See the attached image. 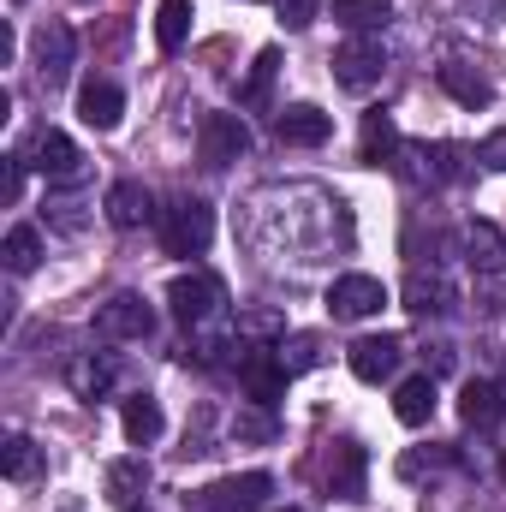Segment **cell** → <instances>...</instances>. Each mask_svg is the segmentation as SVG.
I'll return each instance as SVG.
<instances>
[{"mask_svg":"<svg viewBox=\"0 0 506 512\" xmlns=\"http://www.w3.org/2000/svg\"><path fill=\"white\" fill-rule=\"evenodd\" d=\"M215 239V209L203 197H173L161 209V251L167 256H203Z\"/></svg>","mask_w":506,"mask_h":512,"instance_id":"6da1fadb","label":"cell"},{"mask_svg":"<svg viewBox=\"0 0 506 512\" xmlns=\"http://www.w3.org/2000/svg\"><path fill=\"white\" fill-rule=\"evenodd\" d=\"M167 304H173V316H179L191 334H203V328H215V322L227 316V286H221L215 274H179V280L167 286Z\"/></svg>","mask_w":506,"mask_h":512,"instance_id":"7a4b0ae2","label":"cell"},{"mask_svg":"<svg viewBox=\"0 0 506 512\" xmlns=\"http://www.w3.org/2000/svg\"><path fill=\"white\" fill-rule=\"evenodd\" d=\"M393 167L411 185H459L465 179V149L459 143H399Z\"/></svg>","mask_w":506,"mask_h":512,"instance_id":"3957f363","label":"cell"},{"mask_svg":"<svg viewBox=\"0 0 506 512\" xmlns=\"http://www.w3.org/2000/svg\"><path fill=\"white\" fill-rule=\"evenodd\" d=\"M268 495H274V477L268 471H239V477H221V483L197 489L191 507L197 512H262Z\"/></svg>","mask_w":506,"mask_h":512,"instance_id":"277c9868","label":"cell"},{"mask_svg":"<svg viewBox=\"0 0 506 512\" xmlns=\"http://www.w3.org/2000/svg\"><path fill=\"white\" fill-rule=\"evenodd\" d=\"M286 364H280V352L274 346H239V387H245V399L251 405H280L286 399Z\"/></svg>","mask_w":506,"mask_h":512,"instance_id":"5b68a950","label":"cell"},{"mask_svg":"<svg viewBox=\"0 0 506 512\" xmlns=\"http://www.w3.org/2000/svg\"><path fill=\"white\" fill-rule=\"evenodd\" d=\"M30 60H36V84H42V90H60V84L72 78V60H78V36H72L60 18H48V24L30 36Z\"/></svg>","mask_w":506,"mask_h":512,"instance_id":"8992f818","label":"cell"},{"mask_svg":"<svg viewBox=\"0 0 506 512\" xmlns=\"http://www.w3.org/2000/svg\"><path fill=\"white\" fill-rule=\"evenodd\" d=\"M24 167H36V173L54 179V185H78V179H84V149H78L66 131H36L30 149H24Z\"/></svg>","mask_w":506,"mask_h":512,"instance_id":"52a82bcc","label":"cell"},{"mask_svg":"<svg viewBox=\"0 0 506 512\" xmlns=\"http://www.w3.org/2000/svg\"><path fill=\"white\" fill-rule=\"evenodd\" d=\"M239 155H251V126L239 114H203V126H197V161L203 167H233Z\"/></svg>","mask_w":506,"mask_h":512,"instance_id":"ba28073f","label":"cell"},{"mask_svg":"<svg viewBox=\"0 0 506 512\" xmlns=\"http://www.w3.org/2000/svg\"><path fill=\"white\" fill-rule=\"evenodd\" d=\"M381 72H387V54H381V42H370V36H352V42L334 48V84L340 90L364 96V90L381 84Z\"/></svg>","mask_w":506,"mask_h":512,"instance_id":"9c48e42d","label":"cell"},{"mask_svg":"<svg viewBox=\"0 0 506 512\" xmlns=\"http://www.w3.org/2000/svg\"><path fill=\"white\" fill-rule=\"evenodd\" d=\"M96 334H102V340H149V334H155V310H149V298H137V292H114V298L96 310Z\"/></svg>","mask_w":506,"mask_h":512,"instance_id":"30bf717a","label":"cell"},{"mask_svg":"<svg viewBox=\"0 0 506 512\" xmlns=\"http://www.w3.org/2000/svg\"><path fill=\"white\" fill-rule=\"evenodd\" d=\"M381 304H387V286L376 274H340L328 286V316L334 322H364V316H376Z\"/></svg>","mask_w":506,"mask_h":512,"instance_id":"8fae6325","label":"cell"},{"mask_svg":"<svg viewBox=\"0 0 506 512\" xmlns=\"http://www.w3.org/2000/svg\"><path fill=\"white\" fill-rule=\"evenodd\" d=\"M322 471H328V495L334 501H364V489H370V453L358 441H334Z\"/></svg>","mask_w":506,"mask_h":512,"instance_id":"7c38bea8","label":"cell"},{"mask_svg":"<svg viewBox=\"0 0 506 512\" xmlns=\"http://www.w3.org/2000/svg\"><path fill=\"white\" fill-rule=\"evenodd\" d=\"M453 304H459V292H453V280L441 274V268H411L405 274V310L411 316H453Z\"/></svg>","mask_w":506,"mask_h":512,"instance_id":"4fadbf2b","label":"cell"},{"mask_svg":"<svg viewBox=\"0 0 506 512\" xmlns=\"http://www.w3.org/2000/svg\"><path fill=\"white\" fill-rule=\"evenodd\" d=\"M399 358H405V340H399V334H364V340L346 352V364H352L358 382H387V376L399 370Z\"/></svg>","mask_w":506,"mask_h":512,"instance_id":"5bb4252c","label":"cell"},{"mask_svg":"<svg viewBox=\"0 0 506 512\" xmlns=\"http://www.w3.org/2000/svg\"><path fill=\"white\" fill-rule=\"evenodd\" d=\"M274 137H280V143H292V149H322V143L334 137V120H328L316 102H292V108H280Z\"/></svg>","mask_w":506,"mask_h":512,"instance_id":"9a60e30c","label":"cell"},{"mask_svg":"<svg viewBox=\"0 0 506 512\" xmlns=\"http://www.w3.org/2000/svg\"><path fill=\"white\" fill-rule=\"evenodd\" d=\"M78 114H84V126L114 131L126 120V90H120L114 78H90V84L78 90Z\"/></svg>","mask_w":506,"mask_h":512,"instance_id":"2e32d148","label":"cell"},{"mask_svg":"<svg viewBox=\"0 0 506 512\" xmlns=\"http://www.w3.org/2000/svg\"><path fill=\"white\" fill-rule=\"evenodd\" d=\"M506 417V387L501 382H465L459 393V423L465 429H495Z\"/></svg>","mask_w":506,"mask_h":512,"instance_id":"e0dca14e","label":"cell"},{"mask_svg":"<svg viewBox=\"0 0 506 512\" xmlns=\"http://www.w3.org/2000/svg\"><path fill=\"white\" fill-rule=\"evenodd\" d=\"M108 221L120 227V233H131V227H143V221H155V197H149V185H137V179H120L114 191H108Z\"/></svg>","mask_w":506,"mask_h":512,"instance_id":"ac0fdd59","label":"cell"},{"mask_svg":"<svg viewBox=\"0 0 506 512\" xmlns=\"http://www.w3.org/2000/svg\"><path fill=\"white\" fill-rule=\"evenodd\" d=\"M143 489H149V459H143V453L114 459V465H108V477H102V495H108L114 507H137V501H143Z\"/></svg>","mask_w":506,"mask_h":512,"instance_id":"d6986e66","label":"cell"},{"mask_svg":"<svg viewBox=\"0 0 506 512\" xmlns=\"http://www.w3.org/2000/svg\"><path fill=\"white\" fill-rule=\"evenodd\" d=\"M441 90H447L459 108H489V102H495V84H489L477 66H465V60H447V66H441Z\"/></svg>","mask_w":506,"mask_h":512,"instance_id":"ffe728a7","label":"cell"},{"mask_svg":"<svg viewBox=\"0 0 506 512\" xmlns=\"http://www.w3.org/2000/svg\"><path fill=\"white\" fill-rule=\"evenodd\" d=\"M465 262L477 274H506V239L495 221H471L465 227Z\"/></svg>","mask_w":506,"mask_h":512,"instance_id":"44dd1931","label":"cell"},{"mask_svg":"<svg viewBox=\"0 0 506 512\" xmlns=\"http://www.w3.org/2000/svg\"><path fill=\"white\" fill-rule=\"evenodd\" d=\"M393 417H399L405 429H423V423L435 417V376H429V370L411 376V382H399V393H393Z\"/></svg>","mask_w":506,"mask_h":512,"instance_id":"7402d4cb","label":"cell"},{"mask_svg":"<svg viewBox=\"0 0 506 512\" xmlns=\"http://www.w3.org/2000/svg\"><path fill=\"white\" fill-rule=\"evenodd\" d=\"M120 429H126L131 447H155V441H161V429H167V417H161V405H155L149 393H131L126 411H120Z\"/></svg>","mask_w":506,"mask_h":512,"instance_id":"603a6c76","label":"cell"},{"mask_svg":"<svg viewBox=\"0 0 506 512\" xmlns=\"http://www.w3.org/2000/svg\"><path fill=\"white\" fill-rule=\"evenodd\" d=\"M66 382H72L78 399H102V393L114 387V358H108V352H84V358L66 364Z\"/></svg>","mask_w":506,"mask_h":512,"instance_id":"cb8c5ba5","label":"cell"},{"mask_svg":"<svg viewBox=\"0 0 506 512\" xmlns=\"http://www.w3.org/2000/svg\"><path fill=\"white\" fill-rule=\"evenodd\" d=\"M0 471H6V483H36V477L48 471V459H42V447H36L30 435H6V447H0Z\"/></svg>","mask_w":506,"mask_h":512,"instance_id":"d4e9b609","label":"cell"},{"mask_svg":"<svg viewBox=\"0 0 506 512\" xmlns=\"http://www.w3.org/2000/svg\"><path fill=\"white\" fill-rule=\"evenodd\" d=\"M233 340H239V346H268V340H286V316H280V310H268V304H251V310H239Z\"/></svg>","mask_w":506,"mask_h":512,"instance_id":"484cf974","label":"cell"},{"mask_svg":"<svg viewBox=\"0 0 506 512\" xmlns=\"http://www.w3.org/2000/svg\"><path fill=\"white\" fill-rule=\"evenodd\" d=\"M191 0H161L155 6V42H161V54H179L185 48V36H191Z\"/></svg>","mask_w":506,"mask_h":512,"instance_id":"4316f807","label":"cell"},{"mask_svg":"<svg viewBox=\"0 0 506 512\" xmlns=\"http://www.w3.org/2000/svg\"><path fill=\"white\" fill-rule=\"evenodd\" d=\"M334 18H340L352 36H370V30H387L393 0H334Z\"/></svg>","mask_w":506,"mask_h":512,"instance_id":"83f0119b","label":"cell"},{"mask_svg":"<svg viewBox=\"0 0 506 512\" xmlns=\"http://www.w3.org/2000/svg\"><path fill=\"white\" fill-rule=\"evenodd\" d=\"M274 72H280V48H262L251 60V78L239 84V108H268V90H274Z\"/></svg>","mask_w":506,"mask_h":512,"instance_id":"f1b7e54d","label":"cell"},{"mask_svg":"<svg viewBox=\"0 0 506 512\" xmlns=\"http://www.w3.org/2000/svg\"><path fill=\"white\" fill-rule=\"evenodd\" d=\"M399 155V131H393V114H364V161L381 167V161H393Z\"/></svg>","mask_w":506,"mask_h":512,"instance_id":"f546056e","label":"cell"},{"mask_svg":"<svg viewBox=\"0 0 506 512\" xmlns=\"http://www.w3.org/2000/svg\"><path fill=\"white\" fill-rule=\"evenodd\" d=\"M0 256H6L12 274H30V268L42 262V233H36V227H12L6 245H0Z\"/></svg>","mask_w":506,"mask_h":512,"instance_id":"4dcf8cb0","label":"cell"},{"mask_svg":"<svg viewBox=\"0 0 506 512\" xmlns=\"http://www.w3.org/2000/svg\"><path fill=\"white\" fill-rule=\"evenodd\" d=\"M274 352H280L286 376H298V370H310V364L322 358V340H316V334H286V340H274Z\"/></svg>","mask_w":506,"mask_h":512,"instance_id":"1f68e13d","label":"cell"},{"mask_svg":"<svg viewBox=\"0 0 506 512\" xmlns=\"http://www.w3.org/2000/svg\"><path fill=\"white\" fill-rule=\"evenodd\" d=\"M441 465H453V453H447V447H429V453H405V459H399V477H405V483H417V477H435Z\"/></svg>","mask_w":506,"mask_h":512,"instance_id":"d6a6232c","label":"cell"},{"mask_svg":"<svg viewBox=\"0 0 506 512\" xmlns=\"http://www.w3.org/2000/svg\"><path fill=\"white\" fill-rule=\"evenodd\" d=\"M233 435H239V441H274V417H268V405L239 411V417H233Z\"/></svg>","mask_w":506,"mask_h":512,"instance_id":"836d02e7","label":"cell"},{"mask_svg":"<svg viewBox=\"0 0 506 512\" xmlns=\"http://www.w3.org/2000/svg\"><path fill=\"white\" fill-rule=\"evenodd\" d=\"M78 209H84L78 197H54V203H42V221H48V227H60V233H78V227H84V215H78Z\"/></svg>","mask_w":506,"mask_h":512,"instance_id":"e575fe53","label":"cell"},{"mask_svg":"<svg viewBox=\"0 0 506 512\" xmlns=\"http://www.w3.org/2000/svg\"><path fill=\"white\" fill-rule=\"evenodd\" d=\"M274 12H280V24H286V30H310V24H316V12H322V0H274Z\"/></svg>","mask_w":506,"mask_h":512,"instance_id":"d590c367","label":"cell"},{"mask_svg":"<svg viewBox=\"0 0 506 512\" xmlns=\"http://www.w3.org/2000/svg\"><path fill=\"white\" fill-rule=\"evenodd\" d=\"M18 191H24V155H6V167H0V197L18 203Z\"/></svg>","mask_w":506,"mask_h":512,"instance_id":"8d00e7d4","label":"cell"},{"mask_svg":"<svg viewBox=\"0 0 506 512\" xmlns=\"http://www.w3.org/2000/svg\"><path fill=\"white\" fill-rule=\"evenodd\" d=\"M477 161H483V167H495V173H506V126L495 131V137H483V149H477Z\"/></svg>","mask_w":506,"mask_h":512,"instance_id":"74e56055","label":"cell"},{"mask_svg":"<svg viewBox=\"0 0 506 512\" xmlns=\"http://www.w3.org/2000/svg\"><path fill=\"white\" fill-rule=\"evenodd\" d=\"M423 358H429V376H447V370H453V346H447V340H435Z\"/></svg>","mask_w":506,"mask_h":512,"instance_id":"f35d334b","label":"cell"},{"mask_svg":"<svg viewBox=\"0 0 506 512\" xmlns=\"http://www.w3.org/2000/svg\"><path fill=\"white\" fill-rule=\"evenodd\" d=\"M501 477H506V441H501Z\"/></svg>","mask_w":506,"mask_h":512,"instance_id":"ab89813d","label":"cell"},{"mask_svg":"<svg viewBox=\"0 0 506 512\" xmlns=\"http://www.w3.org/2000/svg\"><path fill=\"white\" fill-rule=\"evenodd\" d=\"M501 387H506V370H501Z\"/></svg>","mask_w":506,"mask_h":512,"instance_id":"60d3db41","label":"cell"},{"mask_svg":"<svg viewBox=\"0 0 506 512\" xmlns=\"http://www.w3.org/2000/svg\"><path fill=\"white\" fill-rule=\"evenodd\" d=\"M286 512H298V507H286Z\"/></svg>","mask_w":506,"mask_h":512,"instance_id":"b9f144b4","label":"cell"},{"mask_svg":"<svg viewBox=\"0 0 506 512\" xmlns=\"http://www.w3.org/2000/svg\"><path fill=\"white\" fill-rule=\"evenodd\" d=\"M126 512H137V507H126Z\"/></svg>","mask_w":506,"mask_h":512,"instance_id":"7bdbcfd3","label":"cell"}]
</instances>
